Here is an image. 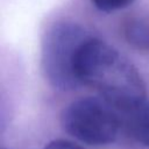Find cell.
Here are the masks:
<instances>
[{"instance_id": "cell-4", "label": "cell", "mask_w": 149, "mask_h": 149, "mask_svg": "<svg viewBox=\"0 0 149 149\" xmlns=\"http://www.w3.org/2000/svg\"><path fill=\"white\" fill-rule=\"evenodd\" d=\"M121 33L125 41L136 51L149 55V17L132 14L123 19Z\"/></svg>"}, {"instance_id": "cell-7", "label": "cell", "mask_w": 149, "mask_h": 149, "mask_svg": "<svg viewBox=\"0 0 149 149\" xmlns=\"http://www.w3.org/2000/svg\"><path fill=\"white\" fill-rule=\"evenodd\" d=\"M43 149H84V148L77 143L71 142V141L58 139V140L50 141L48 144H45V147Z\"/></svg>"}, {"instance_id": "cell-6", "label": "cell", "mask_w": 149, "mask_h": 149, "mask_svg": "<svg viewBox=\"0 0 149 149\" xmlns=\"http://www.w3.org/2000/svg\"><path fill=\"white\" fill-rule=\"evenodd\" d=\"M93 6L102 12H114L122 8H126L134 0H91Z\"/></svg>"}, {"instance_id": "cell-1", "label": "cell", "mask_w": 149, "mask_h": 149, "mask_svg": "<svg viewBox=\"0 0 149 149\" xmlns=\"http://www.w3.org/2000/svg\"><path fill=\"white\" fill-rule=\"evenodd\" d=\"M80 84L94 88L114 108L127 112L146 100V85L137 69L116 49L91 37L77 59Z\"/></svg>"}, {"instance_id": "cell-5", "label": "cell", "mask_w": 149, "mask_h": 149, "mask_svg": "<svg viewBox=\"0 0 149 149\" xmlns=\"http://www.w3.org/2000/svg\"><path fill=\"white\" fill-rule=\"evenodd\" d=\"M125 113V127L137 143L149 148V101L143 100Z\"/></svg>"}, {"instance_id": "cell-3", "label": "cell", "mask_w": 149, "mask_h": 149, "mask_svg": "<svg viewBox=\"0 0 149 149\" xmlns=\"http://www.w3.org/2000/svg\"><path fill=\"white\" fill-rule=\"evenodd\" d=\"M61 121L66 133L90 146L113 142L121 126L116 108L104 99L92 97L69 104L62 112Z\"/></svg>"}, {"instance_id": "cell-2", "label": "cell", "mask_w": 149, "mask_h": 149, "mask_svg": "<svg viewBox=\"0 0 149 149\" xmlns=\"http://www.w3.org/2000/svg\"><path fill=\"white\" fill-rule=\"evenodd\" d=\"M92 36L78 23L62 21L44 34L41 63L49 84L62 91L80 85L77 77V59L83 45Z\"/></svg>"}]
</instances>
